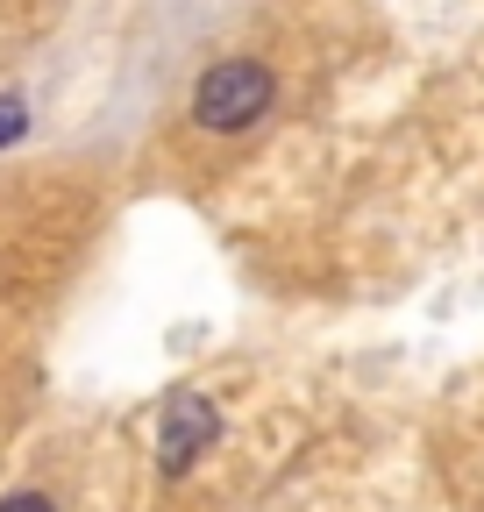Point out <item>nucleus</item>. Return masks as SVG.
<instances>
[{
    "label": "nucleus",
    "instance_id": "obj_4",
    "mask_svg": "<svg viewBox=\"0 0 484 512\" xmlns=\"http://www.w3.org/2000/svg\"><path fill=\"white\" fill-rule=\"evenodd\" d=\"M0 512H57V505H50V491H8Z\"/></svg>",
    "mask_w": 484,
    "mask_h": 512
},
{
    "label": "nucleus",
    "instance_id": "obj_2",
    "mask_svg": "<svg viewBox=\"0 0 484 512\" xmlns=\"http://www.w3.org/2000/svg\"><path fill=\"white\" fill-rule=\"evenodd\" d=\"M214 441H221V406L207 392H171L164 399V420H157V470L164 477H186Z\"/></svg>",
    "mask_w": 484,
    "mask_h": 512
},
{
    "label": "nucleus",
    "instance_id": "obj_3",
    "mask_svg": "<svg viewBox=\"0 0 484 512\" xmlns=\"http://www.w3.org/2000/svg\"><path fill=\"white\" fill-rule=\"evenodd\" d=\"M22 128H29V100L22 93H0V150H8Z\"/></svg>",
    "mask_w": 484,
    "mask_h": 512
},
{
    "label": "nucleus",
    "instance_id": "obj_1",
    "mask_svg": "<svg viewBox=\"0 0 484 512\" xmlns=\"http://www.w3.org/2000/svg\"><path fill=\"white\" fill-rule=\"evenodd\" d=\"M271 100H278V72L264 57H214L193 86V121L207 136H242L271 114Z\"/></svg>",
    "mask_w": 484,
    "mask_h": 512
}]
</instances>
